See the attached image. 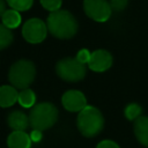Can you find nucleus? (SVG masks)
Returning <instances> with one entry per match:
<instances>
[{
  "label": "nucleus",
  "mask_w": 148,
  "mask_h": 148,
  "mask_svg": "<svg viewBox=\"0 0 148 148\" xmlns=\"http://www.w3.org/2000/svg\"><path fill=\"white\" fill-rule=\"evenodd\" d=\"M46 25L51 35L59 39H69L74 37L79 29L74 15L65 9L51 12L46 18Z\"/></svg>",
  "instance_id": "nucleus-1"
},
{
  "label": "nucleus",
  "mask_w": 148,
  "mask_h": 148,
  "mask_svg": "<svg viewBox=\"0 0 148 148\" xmlns=\"http://www.w3.org/2000/svg\"><path fill=\"white\" fill-rule=\"evenodd\" d=\"M76 126L83 136H96L104 127L103 114L97 108L87 105L79 112L76 118Z\"/></svg>",
  "instance_id": "nucleus-2"
},
{
  "label": "nucleus",
  "mask_w": 148,
  "mask_h": 148,
  "mask_svg": "<svg viewBox=\"0 0 148 148\" xmlns=\"http://www.w3.org/2000/svg\"><path fill=\"white\" fill-rule=\"evenodd\" d=\"M58 120V109L50 102L35 104L29 112V123L32 130L45 131L52 127Z\"/></svg>",
  "instance_id": "nucleus-3"
},
{
  "label": "nucleus",
  "mask_w": 148,
  "mask_h": 148,
  "mask_svg": "<svg viewBox=\"0 0 148 148\" xmlns=\"http://www.w3.org/2000/svg\"><path fill=\"white\" fill-rule=\"evenodd\" d=\"M36 77V66L32 61L21 59L15 61L8 71V80L16 89H25Z\"/></svg>",
  "instance_id": "nucleus-4"
},
{
  "label": "nucleus",
  "mask_w": 148,
  "mask_h": 148,
  "mask_svg": "<svg viewBox=\"0 0 148 148\" xmlns=\"http://www.w3.org/2000/svg\"><path fill=\"white\" fill-rule=\"evenodd\" d=\"M56 73L64 81L77 82L86 76L87 68H86V64L80 62L76 58L67 57L57 62Z\"/></svg>",
  "instance_id": "nucleus-5"
},
{
  "label": "nucleus",
  "mask_w": 148,
  "mask_h": 148,
  "mask_svg": "<svg viewBox=\"0 0 148 148\" xmlns=\"http://www.w3.org/2000/svg\"><path fill=\"white\" fill-rule=\"evenodd\" d=\"M46 23L37 17L28 20L22 27V36L30 44H38L46 38L47 35Z\"/></svg>",
  "instance_id": "nucleus-6"
},
{
  "label": "nucleus",
  "mask_w": 148,
  "mask_h": 148,
  "mask_svg": "<svg viewBox=\"0 0 148 148\" xmlns=\"http://www.w3.org/2000/svg\"><path fill=\"white\" fill-rule=\"evenodd\" d=\"M83 10L91 20L96 22H105L110 18L112 8L108 0H84Z\"/></svg>",
  "instance_id": "nucleus-7"
},
{
  "label": "nucleus",
  "mask_w": 148,
  "mask_h": 148,
  "mask_svg": "<svg viewBox=\"0 0 148 148\" xmlns=\"http://www.w3.org/2000/svg\"><path fill=\"white\" fill-rule=\"evenodd\" d=\"M62 106L69 112H80L87 106V98L80 90H68L61 97Z\"/></svg>",
  "instance_id": "nucleus-8"
},
{
  "label": "nucleus",
  "mask_w": 148,
  "mask_h": 148,
  "mask_svg": "<svg viewBox=\"0 0 148 148\" xmlns=\"http://www.w3.org/2000/svg\"><path fill=\"white\" fill-rule=\"evenodd\" d=\"M112 65V56L106 50H96L91 53L88 67L94 72H105Z\"/></svg>",
  "instance_id": "nucleus-9"
},
{
  "label": "nucleus",
  "mask_w": 148,
  "mask_h": 148,
  "mask_svg": "<svg viewBox=\"0 0 148 148\" xmlns=\"http://www.w3.org/2000/svg\"><path fill=\"white\" fill-rule=\"evenodd\" d=\"M7 124L13 131H24L30 126L29 116L20 110H14L8 114Z\"/></svg>",
  "instance_id": "nucleus-10"
},
{
  "label": "nucleus",
  "mask_w": 148,
  "mask_h": 148,
  "mask_svg": "<svg viewBox=\"0 0 148 148\" xmlns=\"http://www.w3.org/2000/svg\"><path fill=\"white\" fill-rule=\"evenodd\" d=\"M31 142L30 134L24 131H13L7 138L8 148H30Z\"/></svg>",
  "instance_id": "nucleus-11"
},
{
  "label": "nucleus",
  "mask_w": 148,
  "mask_h": 148,
  "mask_svg": "<svg viewBox=\"0 0 148 148\" xmlns=\"http://www.w3.org/2000/svg\"><path fill=\"white\" fill-rule=\"evenodd\" d=\"M18 92L14 86H1L0 87V106L9 108L17 102Z\"/></svg>",
  "instance_id": "nucleus-12"
},
{
  "label": "nucleus",
  "mask_w": 148,
  "mask_h": 148,
  "mask_svg": "<svg viewBox=\"0 0 148 148\" xmlns=\"http://www.w3.org/2000/svg\"><path fill=\"white\" fill-rule=\"evenodd\" d=\"M134 134L139 142L148 147V117L140 116L134 121Z\"/></svg>",
  "instance_id": "nucleus-13"
},
{
  "label": "nucleus",
  "mask_w": 148,
  "mask_h": 148,
  "mask_svg": "<svg viewBox=\"0 0 148 148\" xmlns=\"http://www.w3.org/2000/svg\"><path fill=\"white\" fill-rule=\"evenodd\" d=\"M1 21L2 24H5L7 28L9 29H15L20 25L21 23V15L18 13V10L15 9H7L3 15L1 16Z\"/></svg>",
  "instance_id": "nucleus-14"
},
{
  "label": "nucleus",
  "mask_w": 148,
  "mask_h": 148,
  "mask_svg": "<svg viewBox=\"0 0 148 148\" xmlns=\"http://www.w3.org/2000/svg\"><path fill=\"white\" fill-rule=\"evenodd\" d=\"M17 102L21 106L28 109V108H32L35 104H36V95L35 92L29 89V88H25V89H22L20 92H18V98H17Z\"/></svg>",
  "instance_id": "nucleus-15"
},
{
  "label": "nucleus",
  "mask_w": 148,
  "mask_h": 148,
  "mask_svg": "<svg viewBox=\"0 0 148 148\" xmlns=\"http://www.w3.org/2000/svg\"><path fill=\"white\" fill-rule=\"evenodd\" d=\"M13 42V32L5 24H0V50L8 47Z\"/></svg>",
  "instance_id": "nucleus-16"
},
{
  "label": "nucleus",
  "mask_w": 148,
  "mask_h": 148,
  "mask_svg": "<svg viewBox=\"0 0 148 148\" xmlns=\"http://www.w3.org/2000/svg\"><path fill=\"white\" fill-rule=\"evenodd\" d=\"M7 3L12 9L18 10V12H24L31 8L34 0H6Z\"/></svg>",
  "instance_id": "nucleus-17"
},
{
  "label": "nucleus",
  "mask_w": 148,
  "mask_h": 148,
  "mask_svg": "<svg viewBox=\"0 0 148 148\" xmlns=\"http://www.w3.org/2000/svg\"><path fill=\"white\" fill-rule=\"evenodd\" d=\"M142 109L139 104L136 103H130L126 108H125V117L128 120H135L141 116Z\"/></svg>",
  "instance_id": "nucleus-18"
},
{
  "label": "nucleus",
  "mask_w": 148,
  "mask_h": 148,
  "mask_svg": "<svg viewBox=\"0 0 148 148\" xmlns=\"http://www.w3.org/2000/svg\"><path fill=\"white\" fill-rule=\"evenodd\" d=\"M42 6L49 12H56L60 9L62 0H39Z\"/></svg>",
  "instance_id": "nucleus-19"
},
{
  "label": "nucleus",
  "mask_w": 148,
  "mask_h": 148,
  "mask_svg": "<svg viewBox=\"0 0 148 148\" xmlns=\"http://www.w3.org/2000/svg\"><path fill=\"white\" fill-rule=\"evenodd\" d=\"M127 3H128V0H110V6L112 10H116V12L124 10Z\"/></svg>",
  "instance_id": "nucleus-20"
},
{
  "label": "nucleus",
  "mask_w": 148,
  "mask_h": 148,
  "mask_svg": "<svg viewBox=\"0 0 148 148\" xmlns=\"http://www.w3.org/2000/svg\"><path fill=\"white\" fill-rule=\"evenodd\" d=\"M90 56H91V53H90L87 49H81V50L77 52V54H76L75 58H76L80 62L88 65V62H89V60H90Z\"/></svg>",
  "instance_id": "nucleus-21"
},
{
  "label": "nucleus",
  "mask_w": 148,
  "mask_h": 148,
  "mask_svg": "<svg viewBox=\"0 0 148 148\" xmlns=\"http://www.w3.org/2000/svg\"><path fill=\"white\" fill-rule=\"evenodd\" d=\"M96 148H119V146L112 140H103L97 145Z\"/></svg>",
  "instance_id": "nucleus-22"
},
{
  "label": "nucleus",
  "mask_w": 148,
  "mask_h": 148,
  "mask_svg": "<svg viewBox=\"0 0 148 148\" xmlns=\"http://www.w3.org/2000/svg\"><path fill=\"white\" fill-rule=\"evenodd\" d=\"M42 131L39 130H32V132L30 133V138H31V141L32 142H39L42 140Z\"/></svg>",
  "instance_id": "nucleus-23"
},
{
  "label": "nucleus",
  "mask_w": 148,
  "mask_h": 148,
  "mask_svg": "<svg viewBox=\"0 0 148 148\" xmlns=\"http://www.w3.org/2000/svg\"><path fill=\"white\" fill-rule=\"evenodd\" d=\"M6 2L3 0H0V17L3 15V13L6 12Z\"/></svg>",
  "instance_id": "nucleus-24"
}]
</instances>
